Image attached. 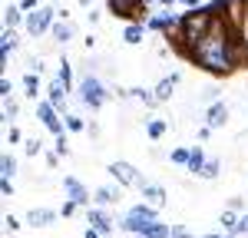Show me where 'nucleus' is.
Wrapping results in <instances>:
<instances>
[{"instance_id": "21", "label": "nucleus", "mask_w": 248, "mask_h": 238, "mask_svg": "<svg viewBox=\"0 0 248 238\" xmlns=\"http://www.w3.org/2000/svg\"><path fill=\"white\" fill-rule=\"evenodd\" d=\"M218 169H222V165H218V159H215V162H205V165H202L199 176L202 178H218Z\"/></svg>"}, {"instance_id": "44", "label": "nucleus", "mask_w": 248, "mask_h": 238, "mask_svg": "<svg viewBox=\"0 0 248 238\" xmlns=\"http://www.w3.org/2000/svg\"><path fill=\"white\" fill-rule=\"evenodd\" d=\"M79 3H93V0H79Z\"/></svg>"}, {"instance_id": "40", "label": "nucleus", "mask_w": 248, "mask_h": 238, "mask_svg": "<svg viewBox=\"0 0 248 238\" xmlns=\"http://www.w3.org/2000/svg\"><path fill=\"white\" fill-rule=\"evenodd\" d=\"M182 7H199V0H179Z\"/></svg>"}, {"instance_id": "20", "label": "nucleus", "mask_w": 248, "mask_h": 238, "mask_svg": "<svg viewBox=\"0 0 248 238\" xmlns=\"http://www.w3.org/2000/svg\"><path fill=\"white\" fill-rule=\"evenodd\" d=\"M126 43H142V27L136 23V27H126V33H123Z\"/></svg>"}, {"instance_id": "18", "label": "nucleus", "mask_w": 248, "mask_h": 238, "mask_svg": "<svg viewBox=\"0 0 248 238\" xmlns=\"http://www.w3.org/2000/svg\"><path fill=\"white\" fill-rule=\"evenodd\" d=\"M172 23H175V17H172V14H162V17H153V20H149V27H153V30H169Z\"/></svg>"}, {"instance_id": "34", "label": "nucleus", "mask_w": 248, "mask_h": 238, "mask_svg": "<svg viewBox=\"0 0 248 238\" xmlns=\"http://www.w3.org/2000/svg\"><path fill=\"white\" fill-rule=\"evenodd\" d=\"M133 212H136V215H146V218H155V212H153V208H146V205H136Z\"/></svg>"}, {"instance_id": "43", "label": "nucleus", "mask_w": 248, "mask_h": 238, "mask_svg": "<svg viewBox=\"0 0 248 238\" xmlns=\"http://www.w3.org/2000/svg\"><path fill=\"white\" fill-rule=\"evenodd\" d=\"M205 238H222V235H205Z\"/></svg>"}, {"instance_id": "32", "label": "nucleus", "mask_w": 248, "mask_h": 238, "mask_svg": "<svg viewBox=\"0 0 248 238\" xmlns=\"http://www.w3.org/2000/svg\"><path fill=\"white\" fill-rule=\"evenodd\" d=\"M23 149H27L30 156H37V152H40V142H37V139H27V146H23Z\"/></svg>"}, {"instance_id": "30", "label": "nucleus", "mask_w": 248, "mask_h": 238, "mask_svg": "<svg viewBox=\"0 0 248 238\" xmlns=\"http://www.w3.org/2000/svg\"><path fill=\"white\" fill-rule=\"evenodd\" d=\"M172 238H195L189 228H182V225H172Z\"/></svg>"}, {"instance_id": "11", "label": "nucleus", "mask_w": 248, "mask_h": 238, "mask_svg": "<svg viewBox=\"0 0 248 238\" xmlns=\"http://www.w3.org/2000/svg\"><path fill=\"white\" fill-rule=\"evenodd\" d=\"M136 7H139V0H109V10L116 17H133Z\"/></svg>"}, {"instance_id": "45", "label": "nucleus", "mask_w": 248, "mask_h": 238, "mask_svg": "<svg viewBox=\"0 0 248 238\" xmlns=\"http://www.w3.org/2000/svg\"><path fill=\"white\" fill-rule=\"evenodd\" d=\"M229 238H235V235H229Z\"/></svg>"}, {"instance_id": "6", "label": "nucleus", "mask_w": 248, "mask_h": 238, "mask_svg": "<svg viewBox=\"0 0 248 238\" xmlns=\"http://www.w3.org/2000/svg\"><path fill=\"white\" fill-rule=\"evenodd\" d=\"M40 119H43V126H46L53 136H63V126H66V122H63V119H57L53 103H43V106H40Z\"/></svg>"}, {"instance_id": "19", "label": "nucleus", "mask_w": 248, "mask_h": 238, "mask_svg": "<svg viewBox=\"0 0 248 238\" xmlns=\"http://www.w3.org/2000/svg\"><path fill=\"white\" fill-rule=\"evenodd\" d=\"M17 43H20V40H17V33H14V30L7 27V33H3V43H0V53H10V50H14Z\"/></svg>"}, {"instance_id": "16", "label": "nucleus", "mask_w": 248, "mask_h": 238, "mask_svg": "<svg viewBox=\"0 0 248 238\" xmlns=\"http://www.w3.org/2000/svg\"><path fill=\"white\" fill-rule=\"evenodd\" d=\"M70 37H73V27L70 23H53V40L57 43H66Z\"/></svg>"}, {"instance_id": "37", "label": "nucleus", "mask_w": 248, "mask_h": 238, "mask_svg": "<svg viewBox=\"0 0 248 238\" xmlns=\"http://www.w3.org/2000/svg\"><path fill=\"white\" fill-rule=\"evenodd\" d=\"M0 189H3V195H14V185H10V178H3V182H0Z\"/></svg>"}, {"instance_id": "25", "label": "nucleus", "mask_w": 248, "mask_h": 238, "mask_svg": "<svg viewBox=\"0 0 248 238\" xmlns=\"http://www.w3.org/2000/svg\"><path fill=\"white\" fill-rule=\"evenodd\" d=\"M162 133H166V122H162V119H149V136L159 139Z\"/></svg>"}, {"instance_id": "39", "label": "nucleus", "mask_w": 248, "mask_h": 238, "mask_svg": "<svg viewBox=\"0 0 248 238\" xmlns=\"http://www.w3.org/2000/svg\"><path fill=\"white\" fill-rule=\"evenodd\" d=\"M40 0H23V3H20V7H23V10H33V7H37Z\"/></svg>"}, {"instance_id": "17", "label": "nucleus", "mask_w": 248, "mask_h": 238, "mask_svg": "<svg viewBox=\"0 0 248 238\" xmlns=\"http://www.w3.org/2000/svg\"><path fill=\"white\" fill-rule=\"evenodd\" d=\"M93 198H96V205H113V202H116L119 195H116L113 189H96V192H93Z\"/></svg>"}, {"instance_id": "29", "label": "nucleus", "mask_w": 248, "mask_h": 238, "mask_svg": "<svg viewBox=\"0 0 248 238\" xmlns=\"http://www.w3.org/2000/svg\"><path fill=\"white\" fill-rule=\"evenodd\" d=\"M63 119H66V129H73V133L83 129V119H79V116H63Z\"/></svg>"}, {"instance_id": "7", "label": "nucleus", "mask_w": 248, "mask_h": 238, "mask_svg": "<svg viewBox=\"0 0 248 238\" xmlns=\"http://www.w3.org/2000/svg\"><path fill=\"white\" fill-rule=\"evenodd\" d=\"M205 119H209L212 129H222V126L229 122V106H225V103H212L209 113H205Z\"/></svg>"}, {"instance_id": "14", "label": "nucleus", "mask_w": 248, "mask_h": 238, "mask_svg": "<svg viewBox=\"0 0 248 238\" xmlns=\"http://www.w3.org/2000/svg\"><path fill=\"white\" fill-rule=\"evenodd\" d=\"M175 79H179V76L159 79V86H155V99H169V96H172V86H175Z\"/></svg>"}, {"instance_id": "27", "label": "nucleus", "mask_w": 248, "mask_h": 238, "mask_svg": "<svg viewBox=\"0 0 248 238\" xmlns=\"http://www.w3.org/2000/svg\"><path fill=\"white\" fill-rule=\"evenodd\" d=\"M14 172H17V159H14V156H3V178H10Z\"/></svg>"}, {"instance_id": "26", "label": "nucleus", "mask_w": 248, "mask_h": 238, "mask_svg": "<svg viewBox=\"0 0 248 238\" xmlns=\"http://www.w3.org/2000/svg\"><path fill=\"white\" fill-rule=\"evenodd\" d=\"M20 10H23V7H7V27H10V30L20 23Z\"/></svg>"}, {"instance_id": "12", "label": "nucleus", "mask_w": 248, "mask_h": 238, "mask_svg": "<svg viewBox=\"0 0 248 238\" xmlns=\"http://www.w3.org/2000/svg\"><path fill=\"white\" fill-rule=\"evenodd\" d=\"M63 93H66V83H63V79H53V83H50V103H53V106H57V109H63Z\"/></svg>"}, {"instance_id": "9", "label": "nucleus", "mask_w": 248, "mask_h": 238, "mask_svg": "<svg viewBox=\"0 0 248 238\" xmlns=\"http://www.w3.org/2000/svg\"><path fill=\"white\" fill-rule=\"evenodd\" d=\"M90 222H93V228L99 232V235H113V222H109V215H106V212L93 208V212H90Z\"/></svg>"}, {"instance_id": "24", "label": "nucleus", "mask_w": 248, "mask_h": 238, "mask_svg": "<svg viewBox=\"0 0 248 238\" xmlns=\"http://www.w3.org/2000/svg\"><path fill=\"white\" fill-rule=\"evenodd\" d=\"M189 156H192V149H175L172 152V162L175 165H189Z\"/></svg>"}, {"instance_id": "13", "label": "nucleus", "mask_w": 248, "mask_h": 238, "mask_svg": "<svg viewBox=\"0 0 248 238\" xmlns=\"http://www.w3.org/2000/svg\"><path fill=\"white\" fill-rule=\"evenodd\" d=\"M142 195L149 198V202H155V205H166V192H162L159 185H149V182H146V185H142Z\"/></svg>"}, {"instance_id": "10", "label": "nucleus", "mask_w": 248, "mask_h": 238, "mask_svg": "<svg viewBox=\"0 0 248 238\" xmlns=\"http://www.w3.org/2000/svg\"><path fill=\"white\" fill-rule=\"evenodd\" d=\"M53 212H50V208H30V212H27V222H30V225H37V228H43V225H50V222H53Z\"/></svg>"}, {"instance_id": "41", "label": "nucleus", "mask_w": 248, "mask_h": 238, "mask_svg": "<svg viewBox=\"0 0 248 238\" xmlns=\"http://www.w3.org/2000/svg\"><path fill=\"white\" fill-rule=\"evenodd\" d=\"M83 238H99V232H96V228H93V232H86V235H83Z\"/></svg>"}, {"instance_id": "42", "label": "nucleus", "mask_w": 248, "mask_h": 238, "mask_svg": "<svg viewBox=\"0 0 248 238\" xmlns=\"http://www.w3.org/2000/svg\"><path fill=\"white\" fill-rule=\"evenodd\" d=\"M159 3H179V0H159Z\"/></svg>"}, {"instance_id": "1", "label": "nucleus", "mask_w": 248, "mask_h": 238, "mask_svg": "<svg viewBox=\"0 0 248 238\" xmlns=\"http://www.w3.org/2000/svg\"><path fill=\"white\" fill-rule=\"evenodd\" d=\"M235 40H238V30L229 27L225 20L218 17V20H215V27H212L209 33L189 50V57L195 60L202 70L225 76V73L235 70Z\"/></svg>"}, {"instance_id": "22", "label": "nucleus", "mask_w": 248, "mask_h": 238, "mask_svg": "<svg viewBox=\"0 0 248 238\" xmlns=\"http://www.w3.org/2000/svg\"><path fill=\"white\" fill-rule=\"evenodd\" d=\"M23 89H27L30 96H37V89H40V79L33 76V73H27V76H23Z\"/></svg>"}, {"instance_id": "35", "label": "nucleus", "mask_w": 248, "mask_h": 238, "mask_svg": "<svg viewBox=\"0 0 248 238\" xmlns=\"http://www.w3.org/2000/svg\"><path fill=\"white\" fill-rule=\"evenodd\" d=\"M60 66H63V70H60V79L70 86V63H60Z\"/></svg>"}, {"instance_id": "8", "label": "nucleus", "mask_w": 248, "mask_h": 238, "mask_svg": "<svg viewBox=\"0 0 248 238\" xmlns=\"http://www.w3.org/2000/svg\"><path fill=\"white\" fill-rule=\"evenodd\" d=\"M63 185H66V192H70V202H77V205H86V202H90V192H86V189H83L73 176L66 178Z\"/></svg>"}, {"instance_id": "31", "label": "nucleus", "mask_w": 248, "mask_h": 238, "mask_svg": "<svg viewBox=\"0 0 248 238\" xmlns=\"http://www.w3.org/2000/svg\"><path fill=\"white\" fill-rule=\"evenodd\" d=\"M7 232H10V235H17V232H20V222L14 215H7Z\"/></svg>"}, {"instance_id": "33", "label": "nucleus", "mask_w": 248, "mask_h": 238, "mask_svg": "<svg viewBox=\"0 0 248 238\" xmlns=\"http://www.w3.org/2000/svg\"><path fill=\"white\" fill-rule=\"evenodd\" d=\"M229 208H232V212H235V208H242V212H245V198H238V195L229 198Z\"/></svg>"}, {"instance_id": "38", "label": "nucleus", "mask_w": 248, "mask_h": 238, "mask_svg": "<svg viewBox=\"0 0 248 238\" xmlns=\"http://www.w3.org/2000/svg\"><path fill=\"white\" fill-rule=\"evenodd\" d=\"M238 232H248V215L242 212V218H238Z\"/></svg>"}, {"instance_id": "4", "label": "nucleus", "mask_w": 248, "mask_h": 238, "mask_svg": "<svg viewBox=\"0 0 248 238\" xmlns=\"http://www.w3.org/2000/svg\"><path fill=\"white\" fill-rule=\"evenodd\" d=\"M50 23H53V10H50V7H43V10H30V17H27V30H30L33 37H40Z\"/></svg>"}, {"instance_id": "3", "label": "nucleus", "mask_w": 248, "mask_h": 238, "mask_svg": "<svg viewBox=\"0 0 248 238\" xmlns=\"http://www.w3.org/2000/svg\"><path fill=\"white\" fill-rule=\"evenodd\" d=\"M79 96H83L86 106L99 109V106H103V99H106V89H103V83H99L96 76H83V79H79Z\"/></svg>"}, {"instance_id": "36", "label": "nucleus", "mask_w": 248, "mask_h": 238, "mask_svg": "<svg viewBox=\"0 0 248 238\" xmlns=\"http://www.w3.org/2000/svg\"><path fill=\"white\" fill-rule=\"evenodd\" d=\"M10 89H14V86H10V79H3V83H0V93H3V99H10Z\"/></svg>"}, {"instance_id": "15", "label": "nucleus", "mask_w": 248, "mask_h": 238, "mask_svg": "<svg viewBox=\"0 0 248 238\" xmlns=\"http://www.w3.org/2000/svg\"><path fill=\"white\" fill-rule=\"evenodd\" d=\"M202 165H205V156H202V149L195 146V149H192V156H189V172L199 176V172H202Z\"/></svg>"}, {"instance_id": "28", "label": "nucleus", "mask_w": 248, "mask_h": 238, "mask_svg": "<svg viewBox=\"0 0 248 238\" xmlns=\"http://www.w3.org/2000/svg\"><path fill=\"white\" fill-rule=\"evenodd\" d=\"M3 116H7V119L17 116V103H14V99H3Z\"/></svg>"}, {"instance_id": "23", "label": "nucleus", "mask_w": 248, "mask_h": 238, "mask_svg": "<svg viewBox=\"0 0 248 238\" xmlns=\"http://www.w3.org/2000/svg\"><path fill=\"white\" fill-rule=\"evenodd\" d=\"M222 225L229 228L232 235H238V218H235V212H225V215H222Z\"/></svg>"}, {"instance_id": "5", "label": "nucleus", "mask_w": 248, "mask_h": 238, "mask_svg": "<svg viewBox=\"0 0 248 238\" xmlns=\"http://www.w3.org/2000/svg\"><path fill=\"white\" fill-rule=\"evenodd\" d=\"M109 172H113V176L119 178L123 185H139V189L146 185V182L139 178V172H136V169L129 165V162H113V165H109Z\"/></svg>"}, {"instance_id": "2", "label": "nucleus", "mask_w": 248, "mask_h": 238, "mask_svg": "<svg viewBox=\"0 0 248 238\" xmlns=\"http://www.w3.org/2000/svg\"><path fill=\"white\" fill-rule=\"evenodd\" d=\"M215 20H218L215 3H212V7H202V10H192V14H186V17L179 20V27H182V40L189 43V50L209 33L212 27H215Z\"/></svg>"}]
</instances>
